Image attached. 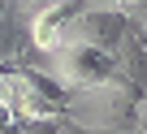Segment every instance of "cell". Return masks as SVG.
<instances>
[{
  "label": "cell",
  "instance_id": "obj_1",
  "mask_svg": "<svg viewBox=\"0 0 147 134\" xmlns=\"http://www.w3.org/2000/svg\"><path fill=\"white\" fill-rule=\"evenodd\" d=\"M130 30H134V22L121 5H108V9H87L82 5L74 13L69 30H65V43L78 39V43H95V48H117Z\"/></svg>",
  "mask_w": 147,
  "mask_h": 134
}]
</instances>
